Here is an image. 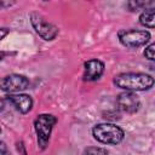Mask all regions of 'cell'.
I'll return each mask as SVG.
<instances>
[{
	"mask_svg": "<svg viewBox=\"0 0 155 155\" xmlns=\"http://www.w3.org/2000/svg\"><path fill=\"white\" fill-rule=\"evenodd\" d=\"M114 85L128 92L147 91L154 85V78L145 73H120L114 76Z\"/></svg>",
	"mask_w": 155,
	"mask_h": 155,
	"instance_id": "1",
	"label": "cell"
},
{
	"mask_svg": "<svg viewBox=\"0 0 155 155\" xmlns=\"http://www.w3.org/2000/svg\"><path fill=\"white\" fill-rule=\"evenodd\" d=\"M92 134L97 142L108 145H116L121 143L125 138V131L120 126L110 122H102L94 125L92 128Z\"/></svg>",
	"mask_w": 155,
	"mask_h": 155,
	"instance_id": "2",
	"label": "cell"
},
{
	"mask_svg": "<svg viewBox=\"0 0 155 155\" xmlns=\"http://www.w3.org/2000/svg\"><path fill=\"white\" fill-rule=\"evenodd\" d=\"M56 124H57V117L52 114L44 113V114H39L35 117L34 130H35V133H36L38 145L41 150L47 148V145L50 143L52 130H53Z\"/></svg>",
	"mask_w": 155,
	"mask_h": 155,
	"instance_id": "3",
	"label": "cell"
},
{
	"mask_svg": "<svg viewBox=\"0 0 155 155\" xmlns=\"http://www.w3.org/2000/svg\"><path fill=\"white\" fill-rule=\"evenodd\" d=\"M119 41L127 48H138L144 46L150 40V33L148 30L139 29H122L117 33Z\"/></svg>",
	"mask_w": 155,
	"mask_h": 155,
	"instance_id": "4",
	"label": "cell"
},
{
	"mask_svg": "<svg viewBox=\"0 0 155 155\" xmlns=\"http://www.w3.org/2000/svg\"><path fill=\"white\" fill-rule=\"evenodd\" d=\"M29 21H30V24H31L33 29L35 30V33L44 40L51 41V40L56 39V36L58 35V31H59L58 28L54 24L46 21L38 12H31L29 15Z\"/></svg>",
	"mask_w": 155,
	"mask_h": 155,
	"instance_id": "5",
	"label": "cell"
},
{
	"mask_svg": "<svg viewBox=\"0 0 155 155\" xmlns=\"http://www.w3.org/2000/svg\"><path fill=\"white\" fill-rule=\"evenodd\" d=\"M29 87V79L22 74H10L0 79V90L8 93H21Z\"/></svg>",
	"mask_w": 155,
	"mask_h": 155,
	"instance_id": "6",
	"label": "cell"
},
{
	"mask_svg": "<svg viewBox=\"0 0 155 155\" xmlns=\"http://www.w3.org/2000/svg\"><path fill=\"white\" fill-rule=\"evenodd\" d=\"M116 105H117V109L124 113L134 114L138 111L140 107V101L134 92L125 91L116 97Z\"/></svg>",
	"mask_w": 155,
	"mask_h": 155,
	"instance_id": "7",
	"label": "cell"
},
{
	"mask_svg": "<svg viewBox=\"0 0 155 155\" xmlns=\"http://www.w3.org/2000/svg\"><path fill=\"white\" fill-rule=\"evenodd\" d=\"M5 99L22 114H28L34 105L33 98L25 93H8L6 94Z\"/></svg>",
	"mask_w": 155,
	"mask_h": 155,
	"instance_id": "8",
	"label": "cell"
},
{
	"mask_svg": "<svg viewBox=\"0 0 155 155\" xmlns=\"http://www.w3.org/2000/svg\"><path fill=\"white\" fill-rule=\"evenodd\" d=\"M104 69H105L104 63L97 58L86 61L84 63V74H82L84 81H96L101 79V76L104 73Z\"/></svg>",
	"mask_w": 155,
	"mask_h": 155,
	"instance_id": "9",
	"label": "cell"
},
{
	"mask_svg": "<svg viewBox=\"0 0 155 155\" xmlns=\"http://www.w3.org/2000/svg\"><path fill=\"white\" fill-rule=\"evenodd\" d=\"M154 21H155V10L154 8L144 10L139 16V23L143 27H147L149 29L154 28Z\"/></svg>",
	"mask_w": 155,
	"mask_h": 155,
	"instance_id": "10",
	"label": "cell"
},
{
	"mask_svg": "<svg viewBox=\"0 0 155 155\" xmlns=\"http://www.w3.org/2000/svg\"><path fill=\"white\" fill-rule=\"evenodd\" d=\"M82 155H108V151L101 147H87L84 149Z\"/></svg>",
	"mask_w": 155,
	"mask_h": 155,
	"instance_id": "11",
	"label": "cell"
},
{
	"mask_svg": "<svg viewBox=\"0 0 155 155\" xmlns=\"http://www.w3.org/2000/svg\"><path fill=\"white\" fill-rule=\"evenodd\" d=\"M154 47H155V45L151 42V44L148 45V46L145 47V50H144V57H145L147 59H149V61H154Z\"/></svg>",
	"mask_w": 155,
	"mask_h": 155,
	"instance_id": "12",
	"label": "cell"
},
{
	"mask_svg": "<svg viewBox=\"0 0 155 155\" xmlns=\"http://www.w3.org/2000/svg\"><path fill=\"white\" fill-rule=\"evenodd\" d=\"M8 33H10V29L8 28H6V27H1L0 28V42L7 36Z\"/></svg>",
	"mask_w": 155,
	"mask_h": 155,
	"instance_id": "13",
	"label": "cell"
},
{
	"mask_svg": "<svg viewBox=\"0 0 155 155\" xmlns=\"http://www.w3.org/2000/svg\"><path fill=\"white\" fill-rule=\"evenodd\" d=\"M7 153V145L5 144V142L0 140V155H6Z\"/></svg>",
	"mask_w": 155,
	"mask_h": 155,
	"instance_id": "14",
	"label": "cell"
},
{
	"mask_svg": "<svg viewBox=\"0 0 155 155\" xmlns=\"http://www.w3.org/2000/svg\"><path fill=\"white\" fill-rule=\"evenodd\" d=\"M5 108V99L4 98H0V111H2Z\"/></svg>",
	"mask_w": 155,
	"mask_h": 155,
	"instance_id": "15",
	"label": "cell"
},
{
	"mask_svg": "<svg viewBox=\"0 0 155 155\" xmlns=\"http://www.w3.org/2000/svg\"><path fill=\"white\" fill-rule=\"evenodd\" d=\"M0 133H1V127H0Z\"/></svg>",
	"mask_w": 155,
	"mask_h": 155,
	"instance_id": "16",
	"label": "cell"
}]
</instances>
